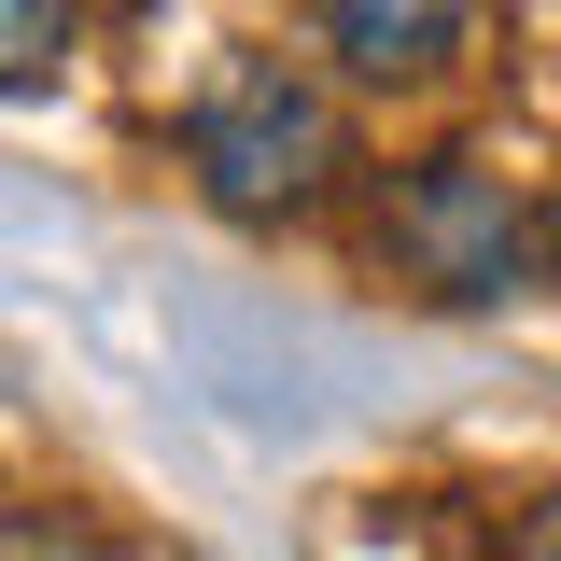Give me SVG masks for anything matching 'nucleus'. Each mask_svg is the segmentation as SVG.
I'll return each mask as SVG.
<instances>
[{
	"instance_id": "2",
	"label": "nucleus",
	"mask_w": 561,
	"mask_h": 561,
	"mask_svg": "<svg viewBox=\"0 0 561 561\" xmlns=\"http://www.w3.org/2000/svg\"><path fill=\"white\" fill-rule=\"evenodd\" d=\"M183 169H197L210 210H239V225H295V210L337 197L351 113H337V84L295 70V57H225L197 99H183Z\"/></svg>"
},
{
	"instance_id": "5",
	"label": "nucleus",
	"mask_w": 561,
	"mask_h": 561,
	"mask_svg": "<svg viewBox=\"0 0 561 561\" xmlns=\"http://www.w3.org/2000/svg\"><path fill=\"white\" fill-rule=\"evenodd\" d=\"M70 57V0H0V84H43Z\"/></svg>"
},
{
	"instance_id": "6",
	"label": "nucleus",
	"mask_w": 561,
	"mask_h": 561,
	"mask_svg": "<svg viewBox=\"0 0 561 561\" xmlns=\"http://www.w3.org/2000/svg\"><path fill=\"white\" fill-rule=\"evenodd\" d=\"M505 561H561V491H548V505H534V534H519V548H505Z\"/></svg>"
},
{
	"instance_id": "4",
	"label": "nucleus",
	"mask_w": 561,
	"mask_h": 561,
	"mask_svg": "<svg viewBox=\"0 0 561 561\" xmlns=\"http://www.w3.org/2000/svg\"><path fill=\"white\" fill-rule=\"evenodd\" d=\"M0 561H113L84 505H0Z\"/></svg>"
},
{
	"instance_id": "1",
	"label": "nucleus",
	"mask_w": 561,
	"mask_h": 561,
	"mask_svg": "<svg viewBox=\"0 0 561 561\" xmlns=\"http://www.w3.org/2000/svg\"><path fill=\"white\" fill-rule=\"evenodd\" d=\"M365 253H379V280H408L421 309H505V295L548 280L561 239H548V197H534L519 169H491V154H463V140H435V154H408V169L379 183Z\"/></svg>"
},
{
	"instance_id": "3",
	"label": "nucleus",
	"mask_w": 561,
	"mask_h": 561,
	"mask_svg": "<svg viewBox=\"0 0 561 561\" xmlns=\"http://www.w3.org/2000/svg\"><path fill=\"white\" fill-rule=\"evenodd\" d=\"M309 14L351 84H449L491 28V0H309Z\"/></svg>"
}]
</instances>
